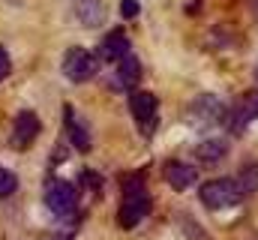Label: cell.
I'll return each instance as SVG.
<instances>
[{
    "label": "cell",
    "instance_id": "6da1fadb",
    "mask_svg": "<svg viewBox=\"0 0 258 240\" xmlns=\"http://www.w3.org/2000/svg\"><path fill=\"white\" fill-rule=\"evenodd\" d=\"M147 213H150V195H147V189H144V180L126 177L123 180V204H120V210H117L120 228H135Z\"/></svg>",
    "mask_w": 258,
    "mask_h": 240
},
{
    "label": "cell",
    "instance_id": "7a4b0ae2",
    "mask_svg": "<svg viewBox=\"0 0 258 240\" xmlns=\"http://www.w3.org/2000/svg\"><path fill=\"white\" fill-rule=\"evenodd\" d=\"M198 198H201V204L207 210H225V207L240 204L246 195H243L237 177H216V180H207L201 186V195Z\"/></svg>",
    "mask_w": 258,
    "mask_h": 240
},
{
    "label": "cell",
    "instance_id": "3957f363",
    "mask_svg": "<svg viewBox=\"0 0 258 240\" xmlns=\"http://www.w3.org/2000/svg\"><path fill=\"white\" fill-rule=\"evenodd\" d=\"M60 69H63V75L72 84H84V81H90V78L99 72V57L90 54L87 48H78V45H75V48H69L63 54Z\"/></svg>",
    "mask_w": 258,
    "mask_h": 240
},
{
    "label": "cell",
    "instance_id": "277c9868",
    "mask_svg": "<svg viewBox=\"0 0 258 240\" xmlns=\"http://www.w3.org/2000/svg\"><path fill=\"white\" fill-rule=\"evenodd\" d=\"M45 204L57 216H72L78 210V189L69 180H48V186H45Z\"/></svg>",
    "mask_w": 258,
    "mask_h": 240
},
{
    "label": "cell",
    "instance_id": "5b68a950",
    "mask_svg": "<svg viewBox=\"0 0 258 240\" xmlns=\"http://www.w3.org/2000/svg\"><path fill=\"white\" fill-rule=\"evenodd\" d=\"M189 120H192V126H216L225 120V105L213 93H201L189 105Z\"/></svg>",
    "mask_w": 258,
    "mask_h": 240
},
{
    "label": "cell",
    "instance_id": "8992f818",
    "mask_svg": "<svg viewBox=\"0 0 258 240\" xmlns=\"http://www.w3.org/2000/svg\"><path fill=\"white\" fill-rule=\"evenodd\" d=\"M129 111H132L135 123H138L147 135L153 132V126H156V96H153V93L132 87V93H129Z\"/></svg>",
    "mask_w": 258,
    "mask_h": 240
},
{
    "label": "cell",
    "instance_id": "52a82bcc",
    "mask_svg": "<svg viewBox=\"0 0 258 240\" xmlns=\"http://www.w3.org/2000/svg\"><path fill=\"white\" fill-rule=\"evenodd\" d=\"M39 117L33 111H18L15 114V126H12V147L18 150H27L33 144V138L39 135Z\"/></svg>",
    "mask_w": 258,
    "mask_h": 240
},
{
    "label": "cell",
    "instance_id": "ba28073f",
    "mask_svg": "<svg viewBox=\"0 0 258 240\" xmlns=\"http://www.w3.org/2000/svg\"><path fill=\"white\" fill-rule=\"evenodd\" d=\"M162 174H165V180H168V186L177 189V192H183V189L195 186V180H198V171H195L192 165L180 162V159H168L165 168H162Z\"/></svg>",
    "mask_w": 258,
    "mask_h": 240
},
{
    "label": "cell",
    "instance_id": "9c48e42d",
    "mask_svg": "<svg viewBox=\"0 0 258 240\" xmlns=\"http://www.w3.org/2000/svg\"><path fill=\"white\" fill-rule=\"evenodd\" d=\"M66 114V132H69V144H75L78 150H90L93 147V138H90V129H87V123L78 117L69 105L63 108Z\"/></svg>",
    "mask_w": 258,
    "mask_h": 240
},
{
    "label": "cell",
    "instance_id": "30bf717a",
    "mask_svg": "<svg viewBox=\"0 0 258 240\" xmlns=\"http://www.w3.org/2000/svg\"><path fill=\"white\" fill-rule=\"evenodd\" d=\"M129 36L123 30H111L105 39H102V45H99V57L108 60V63H117L120 57H126L129 54Z\"/></svg>",
    "mask_w": 258,
    "mask_h": 240
},
{
    "label": "cell",
    "instance_id": "8fae6325",
    "mask_svg": "<svg viewBox=\"0 0 258 240\" xmlns=\"http://www.w3.org/2000/svg\"><path fill=\"white\" fill-rule=\"evenodd\" d=\"M75 18H78L84 27H96V24H102V18H105V6H102V0H75Z\"/></svg>",
    "mask_w": 258,
    "mask_h": 240
},
{
    "label": "cell",
    "instance_id": "7c38bea8",
    "mask_svg": "<svg viewBox=\"0 0 258 240\" xmlns=\"http://www.w3.org/2000/svg\"><path fill=\"white\" fill-rule=\"evenodd\" d=\"M138 78H141V63L132 57V51H129L126 57L117 60V84L132 90V87L138 84Z\"/></svg>",
    "mask_w": 258,
    "mask_h": 240
},
{
    "label": "cell",
    "instance_id": "4fadbf2b",
    "mask_svg": "<svg viewBox=\"0 0 258 240\" xmlns=\"http://www.w3.org/2000/svg\"><path fill=\"white\" fill-rule=\"evenodd\" d=\"M225 153H228L225 138H204V141L195 147V156H198L201 162H219Z\"/></svg>",
    "mask_w": 258,
    "mask_h": 240
},
{
    "label": "cell",
    "instance_id": "5bb4252c",
    "mask_svg": "<svg viewBox=\"0 0 258 240\" xmlns=\"http://www.w3.org/2000/svg\"><path fill=\"white\" fill-rule=\"evenodd\" d=\"M240 189H243V195H249V192H258V162H249L243 171H240Z\"/></svg>",
    "mask_w": 258,
    "mask_h": 240
},
{
    "label": "cell",
    "instance_id": "9a60e30c",
    "mask_svg": "<svg viewBox=\"0 0 258 240\" xmlns=\"http://www.w3.org/2000/svg\"><path fill=\"white\" fill-rule=\"evenodd\" d=\"M15 189H18V177H15L9 168L0 165V198H9Z\"/></svg>",
    "mask_w": 258,
    "mask_h": 240
},
{
    "label": "cell",
    "instance_id": "2e32d148",
    "mask_svg": "<svg viewBox=\"0 0 258 240\" xmlns=\"http://www.w3.org/2000/svg\"><path fill=\"white\" fill-rule=\"evenodd\" d=\"M138 12H141L138 0H120V15H123V18H135Z\"/></svg>",
    "mask_w": 258,
    "mask_h": 240
},
{
    "label": "cell",
    "instance_id": "e0dca14e",
    "mask_svg": "<svg viewBox=\"0 0 258 240\" xmlns=\"http://www.w3.org/2000/svg\"><path fill=\"white\" fill-rule=\"evenodd\" d=\"M9 72H12V60H9V54H6V48L0 45V81H3Z\"/></svg>",
    "mask_w": 258,
    "mask_h": 240
}]
</instances>
